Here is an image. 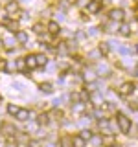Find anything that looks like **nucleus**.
<instances>
[{
    "label": "nucleus",
    "instance_id": "25",
    "mask_svg": "<svg viewBox=\"0 0 138 147\" xmlns=\"http://www.w3.org/2000/svg\"><path fill=\"white\" fill-rule=\"evenodd\" d=\"M26 131H28V134H30V132H37V131H39V123H37V121L28 123V125H26Z\"/></svg>",
    "mask_w": 138,
    "mask_h": 147
},
{
    "label": "nucleus",
    "instance_id": "24",
    "mask_svg": "<svg viewBox=\"0 0 138 147\" xmlns=\"http://www.w3.org/2000/svg\"><path fill=\"white\" fill-rule=\"evenodd\" d=\"M120 33H122L123 37L131 35V28H129V24H123V22H122V24H120Z\"/></svg>",
    "mask_w": 138,
    "mask_h": 147
},
{
    "label": "nucleus",
    "instance_id": "28",
    "mask_svg": "<svg viewBox=\"0 0 138 147\" xmlns=\"http://www.w3.org/2000/svg\"><path fill=\"white\" fill-rule=\"evenodd\" d=\"M122 55H129V53H133V48H125V46H120V50H118Z\"/></svg>",
    "mask_w": 138,
    "mask_h": 147
},
{
    "label": "nucleus",
    "instance_id": "35",
    "mask_svg": "<svg viewBox=\"0 0 138 147\" xmlns=\"http://www.w3.org/2000/svg\"><path fill=\"white\" fill-rule=\"evenodd\" d=\"M98 72H99V74H103V72L107 74V72H109V68L105 66V64H98Z\"/></svg>",
    "mask_w": 138,
    "mask_h": 147
},
{
    "label": "nucleus",
    "instance_id": "4",
    "mask_svg": "<svg viewBox=\"0 0 138 147\" xmlns=\"http://www.w3.org/2000/svg\"><path fill=\"white\" fill-rule=\"evenodd\" d=\"M123 9H120V7H116V9H110V13H109V17H110V20L112 22H122L123 20Z\"/></svg>",
    "mask_w": 138,
    "mask_h": 147
},
{
    "label": "nucleus",
    "instance_id": "12",
    "mask_svg": "<svg viewBox=\"0 0 138 147\" xmlns=\"http://www.w3.org/2000/svg\"><path fill=\"white\" fill-rule=\"evenodd\" d=\"M48 121H50V114L48 112H41L39 116H37V123H39V127L41 125H48Z\"/></svg>",
    "mask_w": 138,
    "mask_h": 147
},
{
    "label": "nucleus",
    "instance_id": "30",
    "mask_svg": "<svg viewBox=\"0 0 138 147\" xmlns=\"http://www.w3.org/2000/svg\"><path fill=\"white\" fill-rule=\"evenodd\" d=\"M15 66L18 68V70H22V72H24V66H26V63H24V59H18V61H17V64H15Z\"/></svg>",
    "mask_w": 138,
    "mask_h": 147
},
{
    "label": "nucleus",
    "instance_id": "22",
    "mask_svg": "<svg viewBox=\"0 0 138 147\" xmlns=\"http://www.w3.org/2000/svg\"><path fill=\"white\" fill-rule=\"evenodd\" d=\"M4 24L7 26V30H9V31H15V30H17V22H13L9 17H4Z\"/></svg>",
    "mask_w": 138,
    "mask_h": 147
},
{
    "label": "nucleus",
    "instance_id": "19",
    "mask_svg": "<svg viewBox=\"0 0 138 147\" xmlns=\"http://www.w3.org/2000/svg\"><path fill=\"white\" fill-rule=\"evenodd\" d=\"M101 140H103V145L114 147V136L112 134H103V136H101Z\"/></svg>",
    "mask_w": 138,
    "mask_h": 147
},
{
    "label": "nucleus",
    "instance_id": "7",
    "mask_svg": "<svg viewBox=\"0 0 138 147\" xmlns=\"http://www.w3.org/2000/svg\"><path fill=\"white\" fill-rule=\"evenodd\" d=\"M135 88H136V86L133 85V83H123V85L120 86L118 92H120V96H131L133 92H135Z\"/></svg>",
    "mask_w": 138,
    "mask_h": 147
},
{
    "label": "nucleus",
    "instance_id": "18",
    "mask_svg": "<svg viewBox=\"0 0 138 147\" xmlns=\"http://www.w3.org/2000/svg\"><path fill=\"white\" fill-rule=\"evenodd\" d=\"M99 9H101V2H96V0L89 2V13H98Z\"/></svg>",
    "mask_w": 138,
    "mask_h": 147
},
{
    "label": "nucleus",
    "instance_id": "15",
    "mask_svg": "<svg viewBox=\"0 0 138 147\" xmlns=\"http://www.w3.org/2000/svg\"><path fill=\"white\" fill-rule=\"evenodd\" d=\"M85 145H87V142L83 140V138H81L79 134L72 138V147H85Z\"/></svg>",
    "mask_w": 138,
    "mask_h": 147
},
{
    "label": "nucleus",
    "instance_id": "23",
    "mask_svg": "<svg viewBox=\"0 0 138 147\" xmlns=\"http://www.w3.org/2000/svg\"><path fill=\"white\" fill-rule=\"evenodd\" d=\"M79 136H81L85 142H90V138L94 136V134H92V131H90V129H83V131L79 132Z\"/></svg>",
    "mask_w": 138,
    "mask_h": 147
},
{
    "label": "nucleus",
    "instance_id": "34",
    "mask_svg": "<svg viewBox=\"0 0 138 147\" xmlns=\"http://www.w3.org/2000/svg\"><path fill=\"white\" fill-rule=\"evenodd\" d=\"M33 31H35V33H43V31H44L43 30V24H35L33 26Z\"/></svg>",
    "mask_w": 138,
    "mask_h": 147
},
{
    "label": "nucleus",
    "instance_id": "38",
    "mask_svg": "<svg viewBox=\"0 0 138 147\" xmlns=\"http://www.w3.org/2000/svg\"><path fill=\"white\" fill-rule=\"evenodd\" d=\"M43 147H55V145L52 144V142H44V145H43Z\"/></svg>",
    "mask_w": 138,
    "mask_h": 147
},
{
    "label": "nucleus",
    "instance_id": "42",
    "mask_svg": "<svg viewBox=\"0 0 138 147\" xmlns=\"http://www.w3.org/2000/svg\"><path fill=\"white\" fill-rule=\"evenodd\" d=\"M135 52H136V53H138V44H136V46H135Z\"/></svg>",
    "mask_w": 138,
    "mask_h": 147
},
{
    "label": "nucleus",
    "instance_id": "5",
    "mask_svg": "<svg viewBox=\"0 0 138 147\" xmlns=\"http://www.w3.org/2000/svg\"><path fill=\"white\" fill-rule=\"evenodd\" d=\"M81 77H83V81H87L89 85H92V83H96V79H98V74H96L94 70H89V68H87Z\"/></svg>",
    "mask_w": 138,
    "mask_h": 147
},
{
    "label": "nucleus",
    "instance_id": "31",
    "mask_svg": "<svg viewBox=\"0 0 138 147\" xmlns=\"http://www.w3.org/2000/svg\"><path fill=\"white\" fill-rule=\"evenodd\" d=\"M87 35H90V37L98 35V28H89V30H87Z\"/></svg>",
    "mask_w": 138,
    "mask_h": 147
},
{
    "label": "nucleus",
    "instance_id": "3",
    "mask_svg": "<svg viewBox=\"0 0 138 147\" xmlns=\"http://www.w3.org/2000/svg\"><path fill=\"white\" fill-rule=\"evenodd\" d=\"M89 99L92 101V105H96V107L107 109V105H105V101H103V98H101V94H98V92H92V94L89 96Z\"/></svg>",
    "mask_w": 138,
    "mask_h": 147
},
{
    "label": "nucleus",
    "instance_id": "26",
    "mask_svg": "<svg viewBox=\"0 0 138 147\" xmlns=\"http://www.w3.org/2000/svg\"><path fill=\"white\" fill-rule=\"evenodd\" d=\"M17 112H18V107H17V105H13V103H9V105H7V114L17 116Z\"/></svg>",
    "mask_w": 138,
    "mask_h": 147
},
{
    "label": "nucleus",
    "instance_id": "14",
    "mask_svg": "<svg viewBox=\"0 0 138 147\" xmlns=\"http://www.w3.org/2000/svg\"><path fill=\"white\" fill-rule=\"evenodd\" d=\"M39 90L43 92V94H52V92H53V86H52V83H41V85H39Z\"/></svg>",
    "mask_w": 138,
    "mask_h": 147
},
{
    "label": "nucleus",
    "instance_id": "6",
    "mask_svg": "<svg viewBox=\"0 0 138 147\" xmlns=\"http://www.w3.org/2000/svg\"><path fill=\"white\" fill-rule=\"evenodd\" d=\"M85 109H87L85 101H77V103L72 105V114H74V116H81V114L85 112Z\"/></svg>",
    "mask_w": 138,
    "mask_h": 147
},
{
    "label": "nucleus",
    "instance_id": "43",
    "mask_svg": "<svg viewBox=\"0 0 138 147\" xmlns=\"http://www.w3.org/2000/svg\"><path fill=\"white\" fill-rule=\"evenodd\" d=\"M0 44H2V39H0Z\"/></svg>",
    "mask_w": 138,
    "mask_h": 147
},
{
    "label": "nucleus",
    "instance_id": "20",
    "mask_svg": "<svg viewBox=\"0 0 138 147\" xmlns=\"http://www.w3.org/2000/svg\"><path fill=\"white\" fill-rule=\"evenodd\" d=\"M17 142H18V144H28V145H30V136H28V134H22V132H17Z\"/></svg>",
    "mask_w": 138,
    "mask_h": 147
},
{
    "label": "nucleus",
    "instance_id": "36",
    "mask_svg": "<svg viewBox=\"0 0 138 147\" xmlns=\"http://www.w3.org/2000/svg\"><path fill=\"white\" fill-rule=\"evenodd\" d=\"M11 86H13V88H15L17 92H20V90H22V85H20V83H13Z\"/></svg>",
    "mask_w": 138,
    "mask_h": 147
},
{
    "label": "nucleus",
    "instance_id": "11",
    "mask_svg": "<svg viewBox=\"0 0 138 147\" xmlns=\"http://www.w3.org/2000/svg\"><path fill=\"white\" fill-rule=\"evenodd\" d=\"M48 31L52 35H59V31H61V28H59V22H55V20H52V22H48Z\"/></svg>",
    "mask_w": 138,
    "mask_h": 147
},
{
    "label": "nucleus",
    "instance_id": "10",
    "mask_svg": "<svg viewBox=\"0 0 138 147\" xmlns=\"http://www.w3.org/2000/svg\"><path fill=\"white\" fill-rule=\"evenodd\" d=\"M15 39H17V42H18V44H26V42H28V33H26L24 30H17Z\"/></svg>",
    "mask_w": 138,
    "mask_h": 147
},
{
    "label": "nucleus",
    "instance_id": "27",
    "mask_svg": "<svg viewBox=\"0 0 138 147\" xmlns=\"http://www.w3.org/2000/svg\"><path fill=\"white\" fill-rule=\"evenodd\" d=\"M90 144L96 145V147H99L101 144H103V140H101V136H92V138H90Z\"/></svg>",
    "mask_w": 138,
    "mask_h": 147
},
{
    "label": "nucleus",
    "instance_id": "8",
    "mask_svg": "<svg viewBox=\"0 0 138 147\" xmlns=\"http://www.w3.org/2000/svg\"><path fill=\"white\" fill-rule=\"evenodd\" d=\"M18 2L17 0H9V2L6 4V13L7 15H15V13H18Z\"/></svg>",
    "mask_w": 138,
    "mask_h": 147
},
{
    "label": "nucleus",
    "instance_id": "40",
    "mask_svg": "<svg viewBox=\"0 0 138 147\" xmlns=\"http://www.w3.org/2000/svg\"><path fill=\"white\" fill-rule=\"evenodd\" d=\"M135 76L138 77V64H136V66H135Z\"/></svg>",
    "mask_w": 138,
    "mask_h": 147
},
{
    "label": "nucleus",
    "instance_id": "2",
    "mask_svg": "<svg viewBox=\"0 0 138 147\" xmlns=\"http://www.w3.org/2000/svg\"><path fill=\"white\" fill-rule=\"evenodd\" d=\"M0 132H2L4 136H7V138H13V136H17V129L11 125V123H2L0 125Z\"/></svg>",
    "mask_w": 138,
    "mask_h": 147
},
{
    "label": "nucleus",
    "instance_id": "32",
    "mask_svg": "<svg viewBox=\"0 0 138 147\" xmlns=\"http://www.w3.org/2000/svg\"><path fill=\"white\" fill-rule=\"evenodd\" d=\"M0 70L7 74V63H6V59H2V61H0Z\"/></svg>",
    "mask_w": 138,
    "mask_h": 147
},
{
    "label": "nucleus",
    "instance_id": "44",
    "mask_svg": "<svg viewBox=\"0 0 138 147\" xmlns=\"http://www.w3.org/2000/svg\"><path fill=\"white\" fill-rule=\"evenodd\" d=\"M96 2H101V0H96Z\"/></svg>",
    "mask_w": 138,
    "mask_h": 147
},
{
    "label": "nucleus",
    "instance_id": "9",
    "mask_svg": "<svg viewBox=\"0 0 138 147\" xmlns=\"http://www.w3.org/2000/svg\"><path fill=\"white\" fill-rule=\"evenodd\" d=\"M18 121H28V119L31 118V112L28 109H18V112H17V116H15Z\"/></svg>",
    "mask_w": 138,
    "mask_h": 147
},
{
    "label": "nucleus",
    "instance_id": "16",
    "mask_svg": "<svg viewBox=\"0 0 138 147\" xmlns=\"http://www.w3.org/2000/svg\"><path fill=\"white\" fill-rule=\"evenodd\" d=\"M35 59H37V66H46V64H48V57H46L44 53H37Z\"/></svg>",
    "mask_w": 138,
    "mask_h": 147
},
{
    "label": "nucleus",
    "instance_id": "17",
    "mask_svg": "<svg viewBox=\"0 0 138 147\" xmlns=\"http://www.w3.org/2000/svg\"><path fill=\"white\" fill-rule=\"evenodd\" d=\"M2 42H6L7 50H13V48H15V44H17V39H15V37H4Z\"/></svg>",
    "mask_w": 138,
    "mask_h": 147
},
{
    "label": "nucleus",
    "instance_id": "13",
    "mask_svg": "<svg viewBox=\"0 0 138 147\" xmlns=\"http://www.w3.org/2000/svg\"><path fill=\"white\" fill-rule=\"evenodd\" d=\"M24 63H26V66L30 68V70L37 68V59H35V55H28V57H24Z\"/></svg>",
    "mask_w": 138,
    "mask_h": 147
},
{
    "label": "nucleus",
    "instance_id": "21",
    "mask_svg": "<svg viewBox=\"0 0 138 147\" xmlns=\"http://www.w3.org/2000/svg\"><path fill=\"white\" fill-rule=\"evenodd\" d=\"M98 52H99L101 55H107V53L110 52V46H109V42H99V46H98Z\"/></svg>",
    "mask_w": 138,
    "mask_h": 147
},
{
    "label": "nucleus",
    "instance_id": "41",
    "mask_svg": "<svg viewBox=\"0 0 138 147\" xmlns=\"http://www.w3.org/2000/svg\"><path fill=\"white\" fill-rule=\"evenodd\" d=\"M6 147H18V145H17V144H7Z\"/></svg>",
    "mask_w": 138,
    "mask_h": 147
},
{
    "label": "nucleus",
    "instance_id": "29",
    "mask_svg": "<svg viewBox=\"0 0 138 147\" xmlns=\"http://www.w3.org/2000/svg\"><path fill=\"white\" fill-rule=\"evenodd\" d=\"M118 26V22H112V24H109V26H105V31H109V33H112V31H116L114 28Z\"/></svg>",
    "mask_w": 138,
    "mask_h": 147
},
{
    "label": "nucleus",
    "instance_id": "39",
    "mask_svg": "<svg viewBox=\"0 0 138 147\" xmlns=\"http://www.w3.org/2000/svg\"><path fill=\"white\" fill-rule=\"evenodd\" d=\"M76 37H77V39H83V37H85V33H83V31H77Z\"/></svg>",
    "mask_w": 138,
    "mask_h": 147
},
{
    "label": "nucleus",
    "instance_id": "37",
    "mask_svg": "<svg viewBox=\"0 0 138 147\" xmlns=\"http://www.w3.org/2000/svg\"><path fill=\"white\" fill-rule=\"evenodd\" d=\"M57 20H59V22L64 20V13H63V11H59V13H57ZM57 20H55V22H57Z\"/></svg>",
    "mask_w": 138,
    "mask_h": 147
},
{
    "label": "nucleus",
    "instance_id": "33",
    "mask_svg": "<svg viewBox=\"0 0 138 147\" xmlns=\"http://www.w3.org/2000/svg\"><path fill=\"white\" fill-rule=\"evenodd\" d=\"M76 6H77V7H85V6H89V0H77Z\"/></svg>",
    "mask_w": 138,
    "mask_h": 147
},
{
    "label": "nucleus",
    "instance_id": "1",
    "mask_svg": "<svg viewBox=\"0 0 138 147\" xmlns=\"http://www.w3.org/2000/svg\"><path fill=\"white\" fill-rule=\"evenodd\" d=\"M116 123H118L120 132L129 134V131H131V119H129L125 114H116Z\"/></svg>",
    "mask_w": 138,
    "mask_h": 147
}]
</instances>
